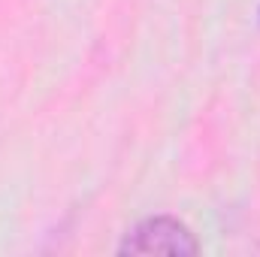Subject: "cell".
Returning a JSON list of instances; mask_svg holds the SVG:
<instances>
[{
    "label": "cell",
    "instance_id": "1",
    "mask_svg": "<svg viewBox=\"0 0 260 257\" xmlns=\"http://www.w3.org/2000/svg\"><path fill=\"white\" fill-rule=\"evenodd\" d=\"M118 254H173V257H194L200 254V242L188 224L170 215H154L139 221L127 230L124 242L118 245Z\"/></svg>",
    "mask_w": 260,
    "mask_h": 257
}]
</instances>
